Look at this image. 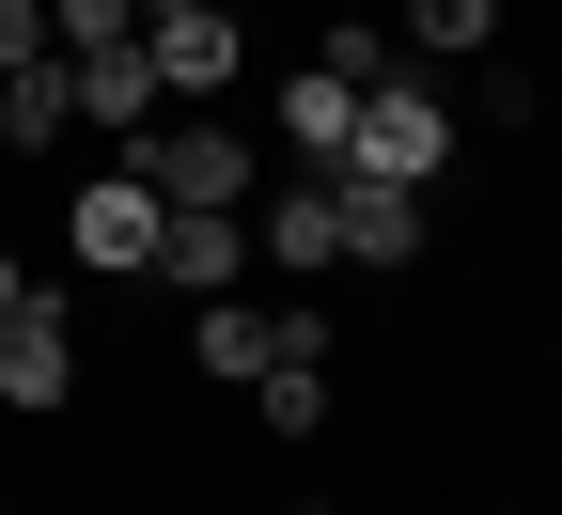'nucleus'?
Segmentation results:
<instances>
[{
	"mask_svg": "<svg viewBox=\"0 0 562 515\" xmlns=\"http://www.w3.org/2000/svg\"><path fill=\"white\" fill-rule=\"evenodd\" d=\"M125 172L157 188L172 219H188V203H250V188H266V125H220V110H157V125L125 141Z\"/></svg>",
	"mask_w": 562,
	"mask_h": 515,
	"instance_id": "nucleus-1",
	"label": "nucleus"
},
{
	"mask_svg": "<svg viewBox=\"0 0 562 515\" xmlns=\"http://www.w3.org/2000/svg\"><path fill=\"white\" fill-rule=\"evenodd\" d=\"M344 172H391V188H438L453 172V110H438L422 63H391V79L360 94V157H344Z\"/></svg>",
	"mask_w": 562,
	"mask_h": 515,
	"instance_id": "nucleus-2",
	"label": "nucleus"
},
{
	"mask_svg": "<svg viewBox=\"0 0 562 515\" xmlns=\"http://www.w3.org/2000/svg\"><path fill=\"white\" fill-rule=\"evenodd\" d=\"M157 219H172L157 188H140L125 157H94L79 188H63V250H79V266H110V281H140V266H157Z\"/></svg>",
	"mask_w": 562,
	"mask_h": 515,
	"instance_id": "nucleus-3",
	"label": "nucleus"
},
{
	"mask_svg": "<svg viewBox=\"0 0 562 515\" xmlns=\"http://www.w3.org/2000/svg\"><path fill=\"white\" fill-rule=\"evenodd\" d=\"M140 63H157L172 110H220L235 63H250V32H235V0H172V16H140Z\"/></svg>",
	"mask_w": 562,
	"mask_h": 515,
	"instance_id": "nucleus-4",
	"label": "nucleus"
},
{
	"mask_svg": "<svg viewBox=\"0 0 562 515\" xmlns=\"http://www.w3.org/2000/svg\"><path fill=\"white\" fill-rule=\"evenodd\" d=\"M328 376H344L328 313L281 298V344H266V376H250V422H266V437H313V422H328Z\"/></svg>",
	"mask_w": 562,
	"mask_h": 515,
	"instance_id": "nucleus-5",
	"label": "nucleus"
},
{
	"mask_svg": "<svg viewBox=\"0 0 562 515\" xmlns=\"http://www.w3.org/2000/svg\"><path fill=\"white\" fill-rule=\"evenodd\" d=\"M250 266H281V281H328V266H344L328 172H266V188H250Z\"/></svg>",
	"mask_w": 562,
	"mask_h": 515,
	"instance_id": "nucleus-6",
	"label": "nucleus"
},
{
	"mask_svg": "<svg viewBox=\"0 0 562 515\" xmlns=\"http://www.w3.org/2000/svg\"><path fill=\"white\" fill-rule=\"evenodd\" d=\"M266 141H281V172H344V157H360V79L297 63V79H281V110H266Z\"/></svg>",
	"mask_w": 562,
	"mask_h": 515,
	"instance_id": "nucleus-7",
	"label": "nucleus"
},
{
	"mask_svg": "<svg viewBox=\"0 0 562 515\" xmlns=\"http://www.w3.org/2000/svg\"><path fill=\"white\" fill-rule=\"evenodd\" d=\"M140 281H172V298H235V281H250V203L157 219V266H140Z\"/></svg>",
	"mask_w": 562,
	"mask_h": 515,
	"instance_id": "nucleus-8",
	"label": "nucleus"
},
{
	"mask_svg": "<svg viewBox=\"0 0 562 515\" xmlns=\"http://www.w3.org/2000/svg\"><path fill=\"white\" fill-rule=\"evenodd\" d=\"M63 391H79V313H63V281H47V298L32 313H0V406H63Z\"/></svg>",
	"mask_w": 562,
	"mask_h": 515,
	"instance_id": "nucleus-9",
	"label": "nucleus"
},
{
	"mask_svg": "<svg viewBox=\"0 0 562 515\" xmlns=\"http://www.w3.org/2000/svg\"><path fill=\"white\" fill-rule=\"evenodd\" d=\"M157 110H172V94H157V63H140V32H125V47H79V125H94V157H125Z\"/></svg>",
	"mask_w": 562,
	"mask_h": 515,
	"instance_id": "nucleus-10",
	"label": "nucleus"
},
{
	"mask_svg": "<svg viewBox=\"0 0 562 515\" xmlns=\"http://www.w3.org/2000/svg\"><path fill=\"white\" fill-rule=\"evenodd\" d=\"M328 219H344V266H422V188H391V172H328Z\"/></svg>",
	"mask_w": 562,
	"mask_h": 515,
	"instance_id": "nucleus-11",
	"label": "nucleus"
},
{
	"mask_svg": "<svg viewBox=\"0 0 562 515\" xmlns=\"http://www.w3.org/2000/svg\"><path fill=\"white\" fill-rule=\"evenodd\" d=\"M266 344H281V313H250V298H188V359H203L220 391L266 376Z\"/></svg>",
	"mask_w": 562,
	"mask_h": 515,
	"instance_id": "nucleus-12",
	"label": "nucleus"
},
{
	"mask_svg": "<svg viewBox=\"0 0 562 515\" xmlns=\"http://www.w3.org/2000/svg\"><path fill=\"white\" fill-rule=\"evenodd\" d=\"M391 47H406V63H484V47H501V0H406Z\"/></svg>",
	"mask_w": 562,
	"mask_h": 515,
	"instance_id": "nucleus-13",
	"label": "nucleus"
},
{
	"mask_svg": "<svg viewBox=\"0 0 562 515\" xmlns=\"http://www.w3.org/2000/svg\"><path fill=\"white\" fill-rule=\"evenodd\" d=\"M63 125H79V63H16V141H63Z\"/></svg>",
	"mask_w": 562,
	"mask_h": 515,
	"instance_id": "nucleus-14",
	"label": "nucleus"
},
{
	"mask_svg": "<svg viewBox=\"0 0 562 515\" xmlns=\"http://www.w3.org/2000/svg\"><path fill=\"white\" fill-rule=\"evenodd\" d=\"M313 63H328V79H360V94H375V79H391L406 47H391V16H328V47H313Z\"/></svg>",
	"mask_w": 562,
	"mask_h": 515,
	"instance_id": "nucleus-15",
	"label": "nucleus"
},
{
	"mask_svg": "<svg viewBox=\"0 0 562 515\" xmlns=\"http://www.w3.org/2000/svg\"><path fill=\"white\" fill-rule=\"evenodd\" d=\"M125 32H140V0H47V47L63 63H79V47H125Z\"/></svg>",
	"mask_w": 562,
	"mask_h": 515,
	"instance_id": "nucleus-16",
	"label": "nucleus"
},
{
	"mask_svg": "<svg viewBox=\"0 0 562 515\" xmlns=\"http://www.w3.org/2000/svg\"><path fill=\"white\" fill-rule=\"evenodd\" d=\"M16 63H47V0H0V79Z\"/></svg>",
	"mask_w": 562,
	"mask_h": 515,
	"instance_id": "nucleus-17",
	"label": "nucleus"
},
{
	"mask_svg": "<svg viewBox=\"0 0 562 515\" xmlns=\"http://www.w3.org/2000/svg\"><path fill=\"white\" fill-rule=\"evenodd\" d=\"M32 298H47V281H32V266H16V250H0V313H32Z\"/></svg>",
	"mask_w": 562,
	"mask_h": 515,
	"instance_id": "nucleus-18",
	"label": "nucleus"
},
{
	"mask_svg": "<svg viewBox=\"0 0 562 515\" xmlns=\"http://www.w3.org/2000/svg\"><path fill=\"white\" fill-rule=\"evenodd\" d=\"M313 16H375V0H313Z\"/></svg>",
	"mask_w": 562,
	"mask_h": 515,
	"instance_id": "nucleus-19",
	"label": "nucleus"
},
{
	"mask_svg": "<svg viewBox=\"0 0 562 515\" xmlns=\"http://www.w3.org/2000/svg\"><path fill=\"white\" fill-rule=\"evenodd\" d=\"M0 141H16V79H0Z\"/></svg>",
	"mask_w": 562,
	"mask_h": 515,
	"instance_id": "nucleus-20",
	"label": "nucleus"
},
{
	"mask_svg": "<svg viewBox=\"0 0 562 515\" xmlns=\"http://www.w3.org/2000/svg\"><path fill=\"white\" fill-rule=\"evenodd\" d=\"M297 515H344V500H297Z\"/></svg>",
	"mask_w": 562,
	"mask_h": 515,
	"instance_id": "nucleus-21",
	"label": "nucleus"
},
{
	"mask_svg": "<svg viewBox=\"0 0 562 515\" xmlns=\"http://www.w3.org/2000/svg\"><path fill=\"white\" fill-rule=\"evenodd\" d=\"M140 16H172V0H140Z\"/></svg>",
	"mask_w": 562,
	"mask_h": 515,
	"instance_id": "nucleus-22",
	"label": "nucleus"
},
{
	"mask_svg": "<svg viewBox=\"0 0 562 515\" xmlns=\"http://www.w3.org/2000/svg\"><path fill=\"white\" fill-rule=\"evenodd\" d=\"M0 515H16V500H0Z\"/></svg>",
	"mask_w": 562,
	"mask_h": 515,
	"instance_id": "nucleus-23",
	"label": "nucleus"
}]
</instances>
